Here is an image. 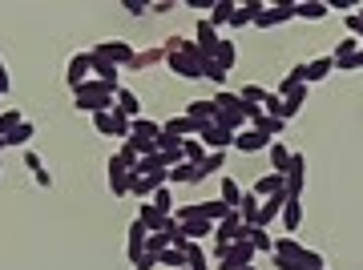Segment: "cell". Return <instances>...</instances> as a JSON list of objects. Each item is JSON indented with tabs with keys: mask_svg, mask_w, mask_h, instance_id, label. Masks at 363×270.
<instances>
[{
	"mask_svg": "<svg viewBox=\"0 0 363 270\" xmlns=\"http://www.w3.org/2000/svg\"><path fill=\"white\" fill-rule=\"evenodd\" d=\"M114 93H117V89L101 85L97 77H89L85 85H77V89H73V105H77L81 113H114V105H117Z\"/></svg>",
	"mask_w": 363,
	"mask_h": 270,
	"instance_id": "obj_1",
	"label": "cell"
},
{
	"mask_svg": "<svg viewBox=\"0 0 363 270\" xmlns=\"http://www.w3.org/2000/svg\"><path fill=\"white\" fill-rule=\"evenodd\" d=\"M93 57L117 65V69H133V61H137V48H133L130 41H101V45L93 48Z\"/></svg>",
	"mask_w": 363,
	"mask_h": 270,
	"instance_id": "obj_2",
	"label": "cell"
},
{
	"mask_svg": "<svg viewBox=\"0 0 363 270\" xmlns=\"http://www.w3.org/2000/svg\"><path fill=\"white\" fill-rule=\"evenodd\" d=\"M275 255H279V258H295V262H307V266H323V255L311 250V246H303V242H295L291 234L275 242Z\"/></svg>",
	"mask_w": 363,
	"mask_h": 270,
	"instance_id": "obj_3",
	"label": "cell"
},
{
	"mask_svg": "<svg viewBox=\"0 0 363 270\" xmlns=\"http://www.w3.org/2000/svg\"><path fill=\"white\" fill-rule=\"evenodd\" d=\"M303 182H307V158L291 149V170L282 174V190H287V202H299V194H303Z\"/></svg>",
	"mask_w": 363,
	"mask_h": 270,
	"instance_id": "obj_4",
	"label": "cell"
},
{
	"mask_svg": "<svg viewBox=\"0 0 363 270\" xmlns=\"http://www.w3.org/2000/svg\"><path fill=\"white\" fill-rule=\"evenodd\" d=\"M218 255V270H234V266H250L254 262V250L247 242H231V246H214Z\"/></svg>",
	"mask_w": 363,
	"mask_h": 270,
	"instance_id": "obj_5",
	"label": "cell"
},
{
	"mask_svg": "<svg viewBox=\"0 0 363 270\" xmlns=\"http://www.w3.org/2000/svg\"><path fill=\"white\" fill-rule=\"evenodd\" d=\"M234 137L238 133H231V129H222V126H202L198 133V142L210 149V154H226V149H234Z\"/></svg>",
	"mask_w": 363,
	"mask_h": 270,
	"instance_id": "obj_6",
	"label": "cell"
},
{
	"mask_svg": "<svg viewBox=\"0 0 363 270\" xmlns=\"http://www.w3.org/2000/svg\"><path fill=\"white\" fill-rule=\"evenodd\" d=\"M282 206H287V194H270V198H263V202H259V214H254V226L266 230V226L282 214Z\"/></svg>",
	"mask_w": 363,
	"mask_h": 270,
	"instance_id": "obj_7",
	"label": "cell"
},
{
	"mask_svg": "<svg viewBox=\"0 0 363 270\" xmlns=\"http://www.w3.org/2000/svg\"><path fill=\"white\" fill-rule=\"evenodd\" d=\"M282 20H295V0H287V4H275V8H263V13L254 16V25L259 29H275Z\"/></svg>",
	"mask_w": 363,
	"mask_h": 270,
	"instance_id": "obj_8",
	"label": "cell"
},
{
	"mask_svg": "<svg viewBox=\"0 0 363 270\" xmlns=\"http://www.w3.org/2000/svg\"><path fill=\"white\" fill-rule=\"evenodd\" d=\"M238 230H242V218H238V210H231L222 222H214V246H231V242H238Z\"/></svg>",
	"mask_w": 363,
	"mask_h": 270,
	"instance_id": "obj_9",
	"label": "cell"
},
{
	"mask_svg": "<svg viewBox=\"0 0 363 270\" xmlns=\"http://www.w3.org/2000/svg\"><path fill=\"white\" fill-rule=\"evenodd\" d=\"M137 222L146 226L149 234H165V222H170V214H162V210L153 206V202H142V206H137Z\"/></svg>",
	"mask_w": 363,
	"mask_h": 270,
	"instance_id": "obj_10",
	"label": "cell"
},
{
	"mask_svg": "<svg viewBox=\"0 0 363 270\" xmlns=\"http://www.w3.org/2000/svg\"><path fill=\"white\" fill-rule=\"evenodd\" d=\"M89 73H93V69H89V53H73V57H69L65 85H69V89H77V85H85V81H89Z\"/></svg>",
	"mask_w": 363,
	"mask_h": 270,
	"instance_id": "obj_11",
	"label": "cell"
},
{
	"mask_svg": "<svg viewBox=\"0 0 363 270\" xmlns=\"http://www.w3.org/2000/svg\"><path fill=\"white\" fill-rule=\"evenodd\" d=\"M109 190H114V198H125L130 194V170H125V161L117 158H109Z\"/></svg>",
	"mask_w": 363,
	"mask_h": 270,
	"instance_id": "obj_12",
	"label": "cell"
},
{
	"mask_svg": "<svg viewBox=\"0 0 363 270\" xmlns=\"http://www.w3.org/2000/svg\"><path fill=\"white\" fill-rule=\"evenodd\" d=\"M218 29H210V20H194V45L206 53V57H214V48H218Z\"/></svg>",
	"mask_w": 363,
	"mask_h": 270,
	"instance_id": "obj_13",
	"label": "cell"
},
{
	"mask_svg": "<svg viewBox=\"0 0 363 270\" xmlns=\"http://www.w3.org/2000/svg\"><path fill=\"white\" fill-rule=\"evenodd\" d=\"M182 238L186 242H202V238H214V222H206V218H186L182 222Z\"/></svg>",
	"mask_w": 363,
	"mask_h": 270,
	"instance_id": "obj_14",
	"label": "cell"
},
{
	"mask_svg": "<svg viewBox=\"0 0 363 270\" xmlns=\"http://www.w3.org/2000/svg\"><path fill=\"white\" fill-rule=\"evenodd\" d=\"M234 149H238V154H259V149H270V137L259 133V129H247V133L234 137Z\"/></svg>",
	"mask_w": 363,
	"mask_h": 270,
	"instance_id": "obj_15",
	"label": "cell"
},
{
	"mask_svg": "<svg viewBox=\"0 0 363 270\" xmlns=\"http://www.w3.org/2000/svg\"><path fill=\"white\" fill-rule=\"evenodd\" d=\"M89 69H93V77H97L101 85H109V89H121V85H117V77H121V69H117V65L101 61V57H93V53H89Z\"/></svg>",
	"mask_w": 363,
	"mask_h": 270,
	"instance_id": "obj_16",
	"label": "cell"
},
{
	"mask_svg": "<svg viewBox=\"0 0 363 270\" xmlns=\"http://www.w3.org/2000/svg\"><path fill=\"white\" fill-rule=\"evenodd\" d=\"M327 0H295V20H327Z\"/></svg>",
	"mask_w": 363,
	"mask_h": 270,
	"instance_id": "obj_17",
	"label": "cell"
},
{
	"mask_svg": "<svg viewBox=\"0 0 363 270\" xmlns=\"http://www.w3.org/2000/svg\"><path fill=\"white\" fill-rule=\"evenodd\" d=\"M331 69H335V57H315L303 65V77H307V85H319V81H327Z\"/></svg>",
	"mask_w": 363,
	"mask_h": 270,
	"instance_id": "obj_18",
	"label": "cell"
},
{
	"mask_svg": "<svg viewBox=\"0 0 363 270\" xmlns=\"http://www.w3.org/2000/svg\"><path fill=\"white\" fill-rule=\"evenodd\" d=\"M146 238H149V230L137 218L130 222V246H125V255H130V262H137V258L146 255Z\"/></svg>",
	"mask_w": 363,
	"mask_h": 270,
	"instance_id": "obj_19",
	"label": "cell"
},
{
	"mask_svg": "<svg viewBox=\"0 0 363 270\" xmlns=\"http://www.w3.org/2000/svg\"><path fill=\"white\" fill-rule=\"evenodd\" d=\"M186 117H190V121H198V126H214V117H218L214 97H210V101H190V109H186Z\"/></svg>",
	"mask_w": 363,
	"mask_h": 270,
	"instance_id": "obj_20",
	"label": "cell"
},
{
	"mask_svg": "<svg viewBox=\"0 0 363 270\" xmlns=\"http://www.w3.org/2000/svg\"><path fill=\"white\" fill-rule=\"evenodd\" d=\"M114 101H117L114 109L121 113V117H130V121H137V117H142V101H137V97H133L130 89H117Z\"/></svg>",
	"mask_w": 363,
	"mask_h": 270,
	"instance_id": "obj_21",
	"label": "cell"
},
{
	"mask_svg": "<svg viewBox=\"0 0 363 270\" xmlns=\"http://www.w3.org/2000/svg\"><path fill=\"white\" fill-rule=\"evenodd\" d=\"M234 8H238L234 0H218V4H210V16H206L210 29H226V25L234 20Z\"/></svg>",
	"mask_w": 363,
	"mask_h": 270,
	"instance_id": "obj_22",
	"label": "cell"
},
{
	"mask_svg": "<svg viewBox=\"0 0 363 270\" xmlns=\"http://www.w3.org/2000/svg\"><path fill=\"white\" fill-rule=\"evenodd\" d=\"M25 166L33 170L36 186H41V190H49V186H53V174L45 170V161H41V154H36V149H25Z\"/></svg>",
	"mask_w": 363,
	"mask_h": 270,
	"instance_id": "obj_23",
	"label": "cell"
},
{
	"mask_svg": "<svg viewBox=\"0 0 363 270\" xmlns=\"http://www.w3.org/2000/svg\"><path fill=\"white\" fill-rule=\"evenodd\" d=\"M202 177H206V170H202V166H190V161H182V166L170 170V182H186V186H198Z\"/></svg>",
	"mask_w": 363,
	"mask_h": 270,
	"instance_id": "obj_24",
	"label": "cell"
},
{
	"mask_svg": "<svg viewBox=\"0 0 363 270\" xmlns=\"http://www.w3.org/2000/svg\"><path fill=\"white\" fill-rule=\"evenodd\" d=\"M33 137H36V126L33 121H20L8 137H4V149H17V145H33Z\"/></svg>",
	"mask_w": 363,
	"mask_h": 270,
	"instance_id": "obj_25",
	"label": "cell"
},
{
	"mask_svg": "<svg viewBox=\"0 0 363 270\" xmlns=\"http://www.w3.org/2000/svg\"><path fill=\"white\" fill-rule=\"evenodd\" d=\"M214 65L222 69V73H231L234 65H238V48H234V41H218V48H214Z\"/></svg>",
	"mask_w": 363,
	"mask_h": 270,
	"instance_id": "obj_26",
	"label": "cell"
},
{
	"mask_svg": "<svg viewBox=\"0 0 363 270\" xmlns=\"http://www.w3.org/2000/svg\"><path fill=\"white\" fill-rule=\"evenodd\" d=\"M130 133H133V137H146V142H158V137H162V121L137 117V121H130Z\"/></svg>",
	"mask_w": 363,
	"mask_h": 270,
	"instance_id": "obj_27",
	"label": "cell"
},
{
	"mask_svg": "<svg viewBox=\"0 0 363 270\" xmlns=\"http://www.w3.org/2000/svg\"><path fill=\"white\" fill-rule=\"evenodd\" d=\"M206 158H210V149H206L198 137H186V142H182V161H190V166H202Z\"/></svg>",
	"mask_w": 363,
	"mask_h": 270,
	"instance_id": "obj_28",
	"label": "cell"
},
{
	"mask_svg": "<svg viewBox=\"0 0 363 270\" xmlns=\"http://www.w3.org/2000/svg\"><path fill=\"white\" fill-rule=\"evenodd\" d=\"M218 202H226L231 210H238V202H242V190H238V182H234V177L222 174V182H218Z\"/></svg>",
	"mask_w": 363,
	"mask_h": 270,
	"instance_id": "obj_29",
	"label": "cell"
},
{
	"mask_svg": "<svg viewBox=\"0 0 363 270\" xmlns=\"http://www.w3.org/2000/svg\"><path fill=\"white\" fill-rule=\"evenodd\" d=\"M270 194H287L282 190V174H263L259 182H254V198H259V202L270 198Z\"/></svg>",
	"mask_w": 363,
	"mask_h": 270,
	"instance_id": "obj_30",
	"label": "cell"
},
{
	"mask_svg": "<svg viewBox=\"0 0 363 270\" xmlns=\"http://www.w3.org/2000/svg\"><path fill=\"white\" fill-rule=\"evenodd\" d=\"M266 154H270V174H287V170H291V149H287V145L270 142Z\"/></svg>",
	"mask_w": 363,
	"mask_h": 270,
	"instance_id": "obj_31",
	"label": "cell"
},
{
	"mask_svg": "<svg viewBox=\"0 0 363 270\" xmlns=\"http://www.w3.org/2000/svg\"><path fill=\"white\" fill-rule=\"evenodd\" d=\"M303 85H307V77H303V65H295V69H291V73L279 81V93H275V97L282 101V97H291L295 89H303Z\"/></svg>",
	"mask_w": 363,
	"mask_h": 270,
	"instance_id": "obj_32",
	"label": "cell"
},
{
	"mask_svg": "<svg viewBox=\"0 0 363 270\" xmlns=\"http://www.w3.org/2000/svg\"><path fill=\"white\" fill-rule=\"evenodd\" d=\"M303 101H307V85H303V89H295L291 97H282V121H287V126H291V117H299Z\"/></svg>",
	"mask_w": 363,
	"mask_h": 270,
	"instance_id": "obj_33",
	"label": "cell"
},
{
	"mask_svg": "<svg viewBox=\"0 0 363 270\" xmlns=\"http://www.w3.org/2000/svg\"><path fill=\"white\" fill-rule=\"evenodd\" d=\"M226 214H231V206H226V202H198V218H206V222H222V218H226Z\"/></svg>",
	"mask_w": 363,
	"mask_h": 270,
	"instance_id": "obj_34",
	"label": "cell"
},
{
	"mask_svg": "<svg viewBox=\"0 0 363 270\" xmlns=\"http://www.w3.org/2000/svg\"><path fill=\"white\" fill-rule=\"evenodd\" d=\"M282 226H287V234H291V238H295V230H299V222H303V206H299V202H287V206H282Z\"/></svg>",
	"mask_w": 363,
	"mask_h": 270,
	"instance_id": "obj_35",
	"label": "cell"
},
{
	"mask_svg": "<svg viewBox=\"0 0 363 270\" xmlns=\"http://www.w3.org/2000/svg\"><path fill=\"white\" fill-rule=\"evenodd\" d=\"M186 270H210V258H206V250H202L198 242L186 246Z\"/></svg>",
	"mask_w": 363,
	"mask_h": 270,
	"instance_id": "obj_36",
	"label": "cell"
},
{
	"mask_svg": "<svg viewBox=\"0 0 363 270\" xmlns=\"http://www.w3.org/2000/svg\"><path fill=\"white\" fill-rule=\"evenodd\" d=\"M20 121H29L20 109H4V113H0V137H8V133L20 126Z\"/></svg>",
	"mask_w": 363,
	"mask_h": 270,
	"instance_id": "obj_37",
	"label": "cell"
},
{
	"mask_svg": "<svg viewBox=\"0 0 363 270\" xmlns=\"http://www.w3.org/2000/svg\"><path fill=\"white\" fill-rule=\"evenodd\" d=\"M165 250H170V234H149L146 238V255H153L158 262H162Z\"/></svg>",
	"mask_w": 363,
	"mask_h": 270,
	"instance_id": "obj_38",
	"label": "cell"
},
{
	"mask_svg": "<svg viewBox=\"0 0 363 270\" xmlns=\"http://www.w3.org/2000/svg\"><path fill=\"white\" fill-rule=\"evenodd\" d=\"M162 262H165L170 270H186V250H178V246H170V250L162 255Z\"/></svg>",
	"mask_w": 363,
	"mask_h": 270,
	"instance_id": "obj_39",
	"label": "cell"
},
{
	"mask_svg": "<svg viewBox=\"0 0 363 270\" xmlns=\"http://www.w3.org/2000/svg\"><path fill=\"white\" fill-rule=\"evenodd\" d=\"M109 117H114V129H109V137H121V142H125V137H130V117H121V113H109Z\"/></svg>",
	"mask_w": 363,
	"mask_h": 270,
	"instance_id": "obj_40",
	"label": "cell"
},
{
	"mask_svg": "<svg viewBox=\"0 0 363 270\" xmlns=\"http://www.w3.org/2000/svg\"><path fill=\"white\" fill-rule=\"evenodd\" d=\"M149 202H153V206L162 210V214H174V198H170V190H165V186H162V190H158V194H153Z\"/></svg>",
	"mask_w": 363,
	"mask_h": 270,
	"instance_id": "obj_41",
	"label": "cell"
},
{
	"mask_svg": "<svg viewBox=\"0 0 363 270\" xmlns=\"http://www.w3.org/2000/svg\"><path fill=\"white\" fill-rule=\"evenodd\" d=\"M174 149H182V137H174V133H165V129H162V137H158V154H174Z\"/></svg>",
	"mask_w": 363,
	"mask_h": 270,
	"instance_id": "obj_42",
	"label": "cell"
},
{
	"mask_svg": "<svg viewBox=\"0 0 363 270\" xmlns=\"http://www.w3.org/2000/svg\"><path fill=\"white\" fill-rule=\"evenodd\" d=\"M343 25H347V32H351V36H359V41H363V8H355V13L343 20Z\"/></svg>",
	"mask_w": 363,
	"mask_h": 270,
	"instance_id": "obj_43",
	"label": "cell"
},
{
	"mask_svg": "<svg viewBox=\"0 0 363 270\" xmlns=\"http://www.w3.org/2000/svg\"><path fill=\"white\" fill-rule=\"evenodd\" d=\"M202 77H206V81H214V85H226V73H222V69H218L214 61H206V65H202Z\"/></svg>",
	"mask_w": 363,
	"mask_h": 270,
	"instance_id": "obj_44",
	"label": "cell"
},
{
	"mask_svg": "<svg viewBox=\"0 0 363 270\" xmlns=\"http://www.w3.org/2000/svg\"><path fill=\"white\" fill-rule=\"evenodd\" d=\"M275 266H279V270H323V266H307V262H295V258H279V255H275Z\"/></svg>",
	"mask_w": 363,
	"mask_h": 270,
	"instance_id": "obj_45",
	"label": "cell"
},
{
	"mask_svg": "<svg viewBox=\"0 0 363 270\" xmlns=\"http://www.w3.org/2000/svg\"><path fill=\"white\" fill-rule=\"evenodd\" d=\"M222 166H226V154H210V158L202 161V170H206V174H218Z\"/></svg>",
	"mask_w": 363,
	"mask_h": 270,
	"instance_id": "obj_46",
	"label": "cell"
},
{
	"mask_svg": "<svg viewBox=\"0 0 363 270\" xmlns=\"http://www.w3.org/2000/svg\"><path fill=\"white\" fill-rule=\"evenodd\" d=\"M93 129H97V133H109V129H114V117H109V113H93Z\"/></svg>",
	"mask_w": 363,
	"mask_h": 270,
	"instance_id": "obj_47",
	"label": "cell"
},
{
	"mask_svg": "<svg viewBox=\"0 0 363 270\" xmlns=\"http://www.w3.org/2000/svg\"><path fill=\"white\" fill-rule=\"evenodd\" d=\"M121 8H125L130 16H146V13H149V4H142V0H125Z\"/></svg>",
	"mask_w": 363,
	"mask_h": 270,
	"instance_id": "obj_48",
	"label": "cell"
},
{
	"mask_svg": "<svg viewBox=\"0 0 363 270\" xmlns=\"http://www.w3.org/2000/svg\"><path fill=\"white\" fill-rule=\"evenodd\" d=\"M153 266H158V258L153 255H142L137 262H133V270H153Z\"/></svg>",
	"mask_w": 363,
	"mask_h": 270,
	"instance_id": "obj_49",
	"label": "cell"
},
{
	"mask_svg": "<svg viewBox=\"0 0 363 270\" xmlns=\"http://www.w3.org/2000/svg\"><path fill=\"white\" fill-rule=\"evenodd\" d=\"M170 8H174V0H158V4H149V13H158V16L170 13Z\"/></svg>",
	"mask_w": 363,
	"mask_h": 270,
	"instance_id": "obj_50",
	"label": "cell"
},
{
	"mask_svg": "<svg viewBox=\"0 0 363 270\" xmlns=\"http://www.w3.org/2000/svg\"><path fill=\"white\" fill-rule=\"evenodd\" d=\"M13 85H8V69H4V61H0V93H8Z\"/></svg>",
	"mask_w": 363,
	"mask_h": 270,
	"instance_id": "obj_51",
	"label": "cell"
},
{
	"mask_svg": "<svg viewBox=\"0 0 363 270\" xmlns=\"http://www.w3.org/2000/svg\"><path fill=\"white\" fill-rule=\"evenodd\" d=\"M234 270H254V262H250V266H234Z\"/></svg>",
	"mask_w": 363,
	"mask_h": 270,
	"instance_id": "obj_52",
	"label": "cell"
}]
</instances>
